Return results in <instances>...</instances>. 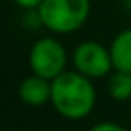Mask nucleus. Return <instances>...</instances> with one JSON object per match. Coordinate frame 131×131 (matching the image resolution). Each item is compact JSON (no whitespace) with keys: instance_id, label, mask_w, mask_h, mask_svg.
<instances>
[{"instance_id":"8","label":"nucleus","mask_w":131,"mask_h":131,"mask_svg":"<svg viewBox=\"0 0 131 131\" xmlns=\"http://www.w3.org/2000/svg\"><path fill=\"white\" fill-rule=\"evenodd\" d=\"M90 131H127V129H124L122 126L113 124V122H99V124H95Z\"/></svg>"},{"instance_id":"3","label":"nucleus","mask_w":131,"mask_h":131,"mask_svg":"<svg viewBox=\"0 0 131 131\" xmlns=\"http://www.w3.org/2000/svg\"><path fill=\"white\" fill-rule=\"evenodd\" d=\"M29 65L36 75L45 79H56L59 74L65 72L67 65V52L63 45L54 38H41L38 40L29 54Z\"/></svg>"},{"instance_id":"4","label":"nucleus","mask_w":131,"mask_h":131,"mask_svg":"<svg viewBox=\"0 0 131 131\" xmlns=\"http://www.w3.org/2000/svg\"><path fill=\"white\" fill-rule=\"evenodd\" d=\"M74 65L86 77H101L110 74L113 67L111 52L97 41H84L74 50Z\"/></svg>"},{"instance_id":"6","label":"nucleus","mask_w":131,"mask_h":131,"mask_svg":"<svg viewBox=\"0 0 131 131\" xmlns=\"http://www.w3.org/2000/svg\"><path fill=\"white\" fill-rule=\"evenodd\" d=\"M111 59L115 70L131 72V29L122 31L111 43Z\"/></svg>"},{"instance_id":"2","label":"nucleus","mask_w":131,"mask_h":131,"mask_svg":"<svg viewBox=\"0 0 131 131\" xmlns=\"http://www.w3.org/2000/svg\"><path fill=\"white\" fill-rule=\"evenodd\" d=\"M41 24L54 32L77 31L90 15V0H43L38 6Z\"/></svg>"},{"instance_id":"9","label":"nucleus","mask_w":131,"mask_h":131,"mask_svg":"<svg viewBox=\"0 0 131 131\" xmlns=\"http://www.w3.org/2000/svg\"><path fill=\"white\" fill-rule=\"evenodd\" d=\"M15 2L24 9H38V6L43 2V0H15Z\"/></svg>"},{"instance_id":"10","label":"nucleus","mask_w":131,"mask_h":131,"mask_svg":"<svg viewBox=\"0 0 131 131\" xmlns=\"http://www.w3.org/2000/svg\"><path fill=\"white\" fill-rule=\"evenodd\" d=\"M124 6H126V7L131 11V0H124Z\"/></svg>"},{"instance_id":"1","label":"nucleus","mask_w":131,"mask_h":131,"mask_svg":"<svg viewBox=\"0 0 131 131\" xmlns=\"http://www.w3.org/2000/svg\"><path fill=\"white\" fill-rule=\"evenodd\" d=\"M52 106L65 118L79 120L90 115L95 106V90L81 72H63L52 79Z\"/></svg>"},{"instance_id":"7","label":"nucleus","mask_w":131,"mask_h":131,"mask_svg":"<svg viewBox=\"0 0 131 131\" xmlns=\"http://www.w3.org/2000/svg\"><path fill=\"white\" fill-rule=\"evenodd\" d=\"M108 90H110V95L115 101H127V99H131V72L117 70L110 77Z\"/></svg>"},{"instance_id":"5","label":"nucleus","mask_w":131,"mask_h":131,"mask_svg":"<svg viewBox=\"0 0 131 131\" xmlns=\"http://www.w3.org/2000/svg\"><path fill=\"white\" fill-rule=\"evenodd\" d=\"M20 99L27 106H43L52 97V81L41 75H31L20 84Z\"/></svg>"}]
</instances>
